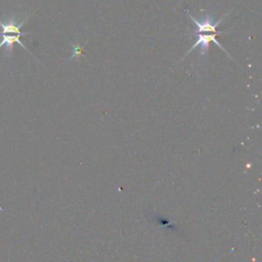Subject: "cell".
Here are the masks:
<instances>
[{"label":"cell","mask_w":262,"mask_h":262,"mask_svg":"<svg viewBox=\"0 0 262 262\" xmlns=\"http://www.w3.org/2000/svg\"><path fill=\"white\" fill-rule=\"evenodd\" d=\"M226 32H222V31H218L216 33H211V34H195L193 33V36H196L198 39L196 41L194 42V44L191 46V48L185 53V55H187L191 50H193L195 47H201V55L202 56H206L207 53H208V50H209V44L210 42H214L219 48H221L225 53H227L225 51V49L221 46V44L216 40V36L217 35H221V34H225ZM184 55V56H185Z\"/></svg>","instance_id":"obj_2"},{"label":"cell","mask_w":262,"mask_h":262,"mask_svg":"<svg viewBox=\"0 0 262 262\" xmlns=\"http://www.w3.org/2000/svg\"><path fill=\"white\" fill-rule=\"evenodd\" d=\"M187 15L191 18V20H192V23L195 25V27H196V29H195V31L193 32V33H195V34H207V33H216V32H218L217 30H216V28L222 23V20L226 17V15H227V13L225 14V15H223L222 17H221V19H219V20H217L216 23H214V20H213V17L210 15V14H206L205 16H203V18H202V20H199V19H195L194 17H192L188 12H187Z\"/></svg>","instance_id":"obj_3"},{"label":"cell","mask_w":262,"mask_h":262,"mask_svg":"<svg viewBox=\"0 0 262 262\" xmlns=\"http://www.w3.org/2000/svg\"><path fill=\"white\" fill-rule=\"evenodd\" d=\"M28 19L25 18L21 21H18L17 18L13 15L5 17L4 19H0V27H1V32H0V48L4 47L5 50V54L6 56L10 57L12 54V48H13V44L17 43L18 45H20L25 50H27L31 55H33L30 50L24 45V43L20 40L21 36L25 35H30L31 33L29 32H21V27L25 25L26 20Z\"/></svg>","instance_id":"obj_1"},{"label":"cell","mask_w":262,"mask_h":262,"mask_svg":"<svg viewBox=\"0 0 262 262\" xmlns=\"http://www.w3.org/2000/svg\"><path fill=\"white\" fill-rule=\"evenodd\" d=\"M82 56V47L79 44H75L73 45V55L71 57L72 58H78Z\"/></svg>","instance_id":"obj_4"}]
</instances>
